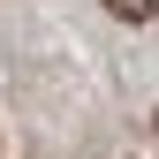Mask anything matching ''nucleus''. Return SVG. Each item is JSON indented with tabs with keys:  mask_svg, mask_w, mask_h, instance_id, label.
<instances>
[{
	"mask_svg": "<svg viewBox=\"0 0 159 159\" xmlns=\"http://www.w3.org/2000/svg\"><path fill=\"white\" fill-rule=\"evenodd\" d=\"M106 15H121V23H152L159 0H106Z\"/></svg>",
	"mask_w": 159,
	"mask_h": 159,
	"instance_id": "f257e3e1",
	"label": "nucleus"
},
{
	"mask_svg": "<svg viewBox=\"0 0 159 159\" xmlns=\"http://www.w3.org/2000/svg\"><path fill=\"white\" fill-rule=\"evenodd\" d=\"M152 129H159V114H152Z\"/></svg>",
	"mask_w": 159,
	"mask_h": 159,
	"instance_id": "f03ea898",
	"label": "nucleus"
}]
</instances>
